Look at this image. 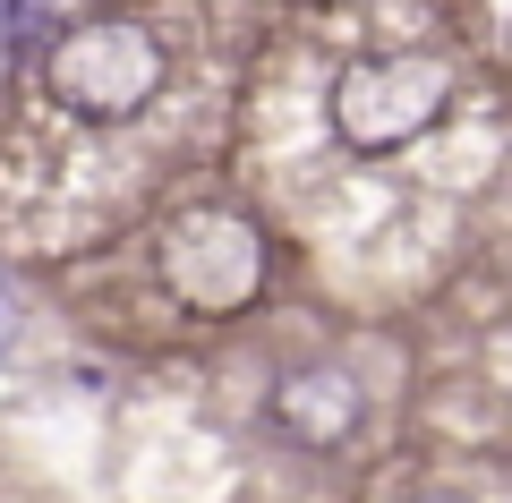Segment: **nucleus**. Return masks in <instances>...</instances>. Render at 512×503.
Returning a JSON list of instances; mask_svg holds the SVG:
<instances>
[{
    "mask_svg": "<svg viewBox=\"0 0 512 503\" xmlns=\"http://www.w3.org/2000/svg\"><path fill=\"white\" fill-rule=\"evenodd\" d=\"M163 69H171L163 43H154L146 26H128V18L69 26V35L43 52V86L60 94V111H77V120H94V128L146 111L154 94H163Z\"/></svg>",
    "mask_w": 512,
    "mask_h": 503,
    "instance_id": "1",
    "label": "nucleus"
},
{
    "mask_svg": "<svg viewBox=\"0 0 512 503\" xmlns=\"http://www.w3.org/2000/svg\"><path fill=\"white\" fill-rule=\"evenodd\" d=\"M453 94L436 52H367L333 77V128H342L359 154H402L410 137H427Z\"/></svg>",
    "mask_w": 512,
    "mask_h": 503,
    "instance_id": "2",
    "label": "nucleus"
},
{
    "mask_svg": "<svg viewBox=\"0 0 512 503\" xmlns=\"http://www.w3.org/2000/svg\"><path fill=\"white\" fill-rule=\"evenodd\" d=\"M163 282H171V299L197 307V316H231V307H248L256 282H265V248H256V231L239 214L197 205V214H180L171 239H163Z\"/></svg>",
    "mask_w": 512,
    "mask_h": 503,
    "instance_id": "3",
    "label": "nucleus"
},
{
    "mask_svg": "<svg viewBox=\"0 0 512 503\" xmlns=\"http://www.w3.org/2000/svg\"><path fill=\"white\" fill-rule=\"evenodd\" d=\"M274 427L291 435L299 452H342L350 435L367 427V393L342 367H291V376L274 384Z\"/></svg>",
    "mask_w": 512,
    "mask_h": 503,
    "instance_id": "4",
    "label": "nucleus"
},
{
    "mask_svg": "<svg viewBox=\"0 0 512 503\" xmlns=\"http://www.w3.org/2000/svg\"><path fill=\"white\" fill-rule=\"evenodd\" d=\"M18 350V290H9V273H0V359Z\"/></svg>",
    "mask_w": 512,
    "mask_h": 503,
    "instance_id": "5",
    "label": "nucleus"
},
{
    "mask_svg": "<svg viewBox=\"0 0 512 503\" xmlns=\"http://www.w3.org/2000/svg\"><path fill=\"white\" fill-rule=\"evenodd\" d=\"M43 9H52V0H0V26H9V35H26V18H43Z\"/></svg>",
    "mask_w": 512,
    "mask_h": 503,
    "instance_id": "6",
    "label": "nucleus"
},
{
    "mask_svg": "<svg viewBox=\"0 0 512 503\" xmlns=\"http://www.w3.org/2000/svg\"><path fill=\"white\" fill-rule=\"evenodd\" d=\"M427 503H461V495H427Z\"/></svg>",
    "mask_w": 512,
    "mask_h": 503,
    "instance_id": "7",
    "label": "nucleus"
}]
</instances>
